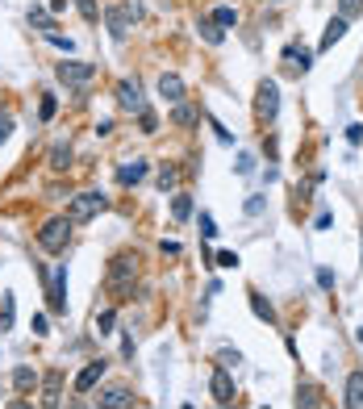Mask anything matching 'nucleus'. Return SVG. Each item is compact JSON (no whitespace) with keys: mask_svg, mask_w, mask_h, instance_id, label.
I'll return each instance as SVG.
<instances>
[{"mask_svg":"<svg viewBox=\"0 0 363 409\" xmlns=\"http://www.w3.org/2000/svg\"><path fill=\"white\" fill-rule=\"evenodd\" d=\"M46 42H50V46H59V50H67V54H71V38H63L59 30H50V34H46Z\"/></svg>","mask_w":363,"mask_h":409,"instance_id":"obj_34","label":"nucleus"},{"mask_svg":"<svg viewBox=\"0 0 363 409\" xmlns=\"http://www.w3.org/2000/svg\"><path fill=\"white\" fill-rule=\"evenodd\" d=\"M159 96H163V100H172V105L184 100V80L176 76V71H163V76H159Z\"/></svg>","mask_w":363,"mask_h":409,"instance_id":"obj_15","label":"nucleus"},{"mask_svg":"<svg viewBox=\"0 0 363 409\" xmlns=\"http://www.w3.org/2000/svg\"><path fill=\"white\" fill-rule=\"evenodd\" d=\"M255 113L263 121H275V113H280V88H275V80H259V88H255Z\"/></svg>","mask_w":363,"mask_h":409,"instance_id":"obj_5","label":"nucleus"},{"mask_svg":"<svg viewBox=\"0 0 363 409\" xmlns=\"http://www.w3.org/2000/svg\"><path fill=\"white\" fill-rule=\"evenodd\" d=\"M30 25H38L42 34H50V30H59V25L50 21V13H46V8H38V4H30Z\"/></svg>","mask_w":363,"mask_h":409,"instance_id":"obj_23","label":"nucleus"},{"mask_svg":"<svg viewBox=\"0 0 363 409\" xmlns=\"http://www.w3.org/2000/svg\"><path fill=\"white\" fill-rule=\"evenodd\" d=\"M109 209V196L105 192H80V196H71V205H67V218H71V226H88L96 213H105Z\"/></svg>","mask_w":363,"mask_h":409,"instance_id":"obj_1","label":"nucleus"},{"mask_svg":"<svg viewBox=\"0 0 363 409\" xmlns=\"http://www.w3.org/2000/svg\"><path fill=\"white\" fill-rule=\"evenodd\" d=\"M100 405H105V409H130V405H134V393H130L126 384H113V389L100 393Z\"/></svg>","mask_w":363,"mask_h":409,"instance_id":"obj_12","label":"nucleus"},{"mask_svg":"<svg viewBox=\"0 0 363 409\" xmlns=\"http://www.w3.org/2000/svg\"><path fill=\"white\" fill-rule=\"evenodd\" d=\"M76 8L84 13V21H100V8H96V0H76Z\"/></svg>","mask_w":363,"mask_h":409,"instance_id":"obj_31","label":"nucleus"},{"mask_svg":"<svg viewBox=\"0 0 363 409\" xmlns=\"http://www.w3.org/2000/svg\"><path fill=\"white\" fill-rule=\"evenodd\" d=\"M67 238H71V218H50V222L38 230V247H42L46 255L67 251Z\"/></svg>","mask_w":363,"mask_h":409,"instance_id":"obj_2","label":"nucleus"},{"mask_svg":"<svg viewBox=\"0 0 363 409\" xmlns=\"http://www.w3.org/2000/svg\"><path fill=\"white\" fill-rule=\"evenodd\" d=\"M238 263H242V259H238L234 251H222V255H218V268H238Z\"/></svg>","mask_w":363,"mask_h":409,"instance_id":"obj_38","label":"nucleus"},{"mask_svg":"<svg viewBox=\"0 0 363 409\" xmlns=\"http://www.w3.org/2000/svg\"><path fill=\"white\" fill-rule=\"evenodd\" d=\"M134 17H138V8L134 4H113V8H105V21H109V34L121 42L126 34H130V25H134Z\"/></svg>","mask_w":363,"mask_h":409,"instance_id":"obj_6","label":"nucleus"},{"mask_svg":"<svg viewBox=\"0 0 363 409\" xmlns=\"http://www.w3.org/2000/svg\"><path fill=\"white\" fill-rule=\"evenodd\" d=\"M196 117H201V113H196L192 105H184V100H176V109H172V121H176V126H192Z\"/></svg>","mask_w":363,"mask_h":409,"instance_id":"obj_24","label":"nucleus"},{"mask_svg":"<svg viewBox=\"0 0 363 409\" xmlns=\"http://www.w3.org/2000/svg\"><path fill=\"white\" fill-rule=\"evenodd\" d=\"M338 13H343L347 21H351V17H359V13H363V0H338Z\"/></svg>","mask_w":363,"mask_h":409,"instance_id":"obj_30","label":"nucleus"},{"mask_svg":"<svg viewBox=\"0 0 363 409\" xmlns=\"http://www.w3.org/2000/svg\"><path fill=\"white\" fill-rule=\"evenodd\" d=\"M134 275H138V255H113V263H109V288L134 292Z\"/></svg>","mask_w":363,"mask_h":409,"instance_id":"obj_3","label":"nucleus"},{"mask_svg":"<svg viewBox=\"0 0 363 409\" xmlns=\"http://www.w3.org/2000/svg\"><path fill=\"white\" fill-rule=\"evenodd\" d=\"M318 284H321V288H334V272H330V268H321V272H318Z\"/></svg>","mask_w":363,"mask_h":409,"instance_id":"obj_44","label":"nucleus"},{"mask_svg":"<svg viewBox=\"0 0 363 409\" xmlns=\"http://www.w3.org/2000/svg\"><path fill=\"white\" fill-rule=\"evenodd\" d=\"M347 38V17L338 13V17H330V25H326V34H321V42H318V50H330L334 42H343Z\"/></svg>","mask_w":363,"mask_h":409,"instance_id":"obj_16","label":"nucleus"},{"mask_svg":"<svg viewBox=\"0 0 363 409\" xmlns=\"http://www.w3.org/2000/svg\"><path fill=\"white\" fill-rule=\"evenodd\" d=\"M0 330H13V292L0 297Z\"/></svg>","mask_w":363,"mask_h":409,"instance_id":"obj_27","label":"nucleus"},{"mask_svg":"<svg viewBox=\"0 0 363 409\" xmlns=\"http://www.w3.org/2000/svg\"><path fill=\"white\" fill-rule=\"evenodd\" d=\"M196 30H201V38H205V42H209V46H222V42H226V34H222V25H218L213 17H201V21H196Z\"/></svg>","mask_w":363,"mask_h":409,"instance_id":"obj_19","label":"nucleus"},{"mask_svg":"<svg viewBox=\"0 0 363 409\" xmlns=\"http://www.w3.org/2000/svg\"><path fill=\"white\" fill-rule=\"evenodd\" d=\"M46 163H50V172H67V167H71V146H67V142H54L50 155H46Z\"/></svg>","mask_w":363,"mask_h":409,"instance_id":"obj_18","label":"nucleus"},{"mask_svg":"<svg viewBox=\"0 0 363 409\" xmlns=\"http://www.w3.org/2000/svg\"><path fill=\"white\" fill-rule=\"evenodd\" d=\"M172 218H176V222H188V218H192V196H188V192L172 196Z\"/></svg>","mask_w":363,"mask_h":409,"instance_id":"obj_22","label":"nucleus"},{"mask_svg":"<svg viewBox=\"0 0 363 409\" xmlns=\"http://www.w3.org/2000/svg\"><path fill=\"white\" fill-rule=\"evenodd\" d=\"M246 213L259 218V213H263V196H251V201H246Z\"/></svg>","mask_w":363,"mask_h":409,"instance_id":"obj_39","label":"nucleus"},{"mask_svg":"<svg viewBox=\"0 0 363 409\" xmlns=\"http://www.w3.org/2000/svg\"><path fill=\"white\" fill-rule=\"evenodd\" d=\"M113 326H117V314H113V309L96 314V334H113Z\"/></svg>","mask_w":363,"mask_h":409,"instance_id":"obj_28","label":"nucleus"},{"mask_svg":"<svg viewBox=\"0 0 363 409\" xmlns=\"http://www.w3.org/2000/svg\"><path fill=\"white\" fill-rule=\"evenodd\" d=\"M347 142L359 146V142H363V126H347Z\"/></svg>","mask_w":363,"mask_h":409,"instance_id":"obj_41","label":"nucleus"},{"mask_svg":"<svg viewBox=\"0 0 363 409\" xmlns=\"http://www.w3.org/2000/svg\"><path fill=\"white\" fill-rule=\"evenodd\" d=\"M218 364H222V367H238V364H242V355L226 347V351H218Z\"/></svg>","mask_w":363,"mask_h":409,"instance_id":"obj_33","label":"nucleus"},{"mask_svg":"<svg viewBox=\"0 0 363 409\" xmlns=\"http://www.w3.org/2000/svg\"><path fill=\"white\" fill-rule=\"evenodd\" d=\"M343 405H347V409H363V372H351V376H347Z\"/></svg>","mask_w":363,"mask_h":409,"instance_id":"obj_14","label":"nucleus"},{"mask_svg":"<svg viewBox=\"0 0 363 409\" xmlns=\"http://www.w3.org/2000/svg\"><path fill=\"white\" fill-rule=\"evenodd\" d=\"M359 343H363V326H359Z\"/></svg>","mask_w":363,"mask_h":409,"instance_id":"obj_45","label":"nucleus"},{"mask_svg":"<svg viewBox=\"0 0 363 409\" xmlns=\"http://www.w3.org/2000/svg\"><path fill=\"white\" fill-rule=\"evenodd\" d=\"M46 301H50V314H67V268H59L54 275H46Z\"/></svg>","mask_w":363,"mask_h":409,"instance_id":"obj_7","label":"nucleus"},{"mask_svg":"<svg viewBox=\"0 0 363 409\" xmlns=\"http://www.w3.org/2000/svg\"><path fill=\"white\" fill-rule=\"evenodd\" d=\"M13 389H17V393L38 389V372H34V367H17V372H13Z\"/></svg>","mask_w":363,"mask_h":409,"instance_id":"obj_21","label":"nucleus"},{"mask_svg":"<svg viewBox=\"0 0 363 409\" xmlns=\"http://www.w3.org/2000/svg\"><path fill=\"white\" fill-rule=\"evenodd\" d=\"M251 314L259 321H268V326H275V309H272V301L268 297H259V292H251Z\"/></svg>","mask_w":363,"mask_h":409,"instance_id":"obj_20","label":"nucleus"},{"mask_svg":"<svg viewBox=\"0 0 363 409\" xmlns=\"http://www.w3.org/2000/svg\"><path fill=\"white\" fill-rule=\"evenodd\" d=\"M138 126H142V134H155V130H159V117H155L150 109H142V113H138Z\"/></svg>","mask_w":363,"mask_h":409,"instance_id":"obj_29","label":"nucleus"},{"mask_svg":"<svg viewBox=\"0 0 363 409\" xmlns=\"http://www.w3.org/2000/svg\"><path fill=\"white\" fill-rule=\"evenodd\" d=\"M176 180H180V172H176V167H163V172H159V188H163V192H167V188H176Z\"/></svg>","mask_w":363,"mask_h":409,"instance_id":"obj_32","label":"nucleus"},{"mask_svg":"<svg viewBox=\"0 0 363 409\" xmlns=\"http://www.w3.org/2000/svg\"><path fill=\"white\" fill-rule=\"evenodd\" d=\"M284 63H288V71L305 76V71L314 67V54H309V50H305L301 42H288V46H284Z\"/></svg>","mask_w":363,"mask_h":409,"instance_id":"obj_10","label":"nucleus"},{"mask_svg":"<svg viewBox=\"0 0 363 409\" xmlns=\"http://www.w3.org/2000/svg\"><path fill=\"white\" fill-rule=\"evenodd\" d=\"M54 76H59L67 88H84L92 76H96V67H92V63H80V59H63V63L54 67Z\"/></svg>","mask_w":363,"mask_h":409,"instance_id":"obj_4","label":"nucleus"},{"mask_svg":"<svg viewBox=\"0 0 363 409\" xmlns=\"http://www.w3.org/2000/svg\"><path fill=\"white\" fill-rule=\"evenodd\" d=\"M146 172H150V167H146V159L121 163V167H117V184H121V188H130V184H142V180H146Z\"/></svg>","mask_w":363,"mask_h":409,"instance_id":"obj_13","label":"nucleus"},{"mask_svg":"<svg viewBox=\"0 0 363 409\" xmlns=\"http://www.w3.org/2000/svg\"><path fill=\"white\" fill-rule=\"evenodd\" d=\"M8 138H13V117H8V113H0V146H4Z\"/></svg>","mask_w":363,"mask_h":409,"instance_id":"obj_35","label":"nucleus"},{"mask_svg":"<svg viewBox=\"0 0 363 409\" xmlns=\"http://www.w3.org/2000/svg\"><path fill=\"white\" fill-rule=\"evenodd\" d=\"M251 167H255V159H251V155H242V159H238V176H251Z\"/></svg>","mask_w":363,"mask_h":409,"instance_id":"obj_43","label":"nucleus"},{"mask_svg":"<svg viewBox=\"0 0 363 409\" xmlns=\"http://www.w3.org/2000/svg\"><path fill=\"white\" fill-rule=\"evenodd\" d=\"M113 134V117H105V121H96V138H109Z\"/></svg>","mask_w":363,"mask_h":409,"instance_id":"obj_42","label":"nucleus"},{"mask_svg":"<svg viewBox=\"0 0 363 409\" xmlns=\"http://www.w3.org/2000/svg\"><path fill=\"white\" fill-rule=\"evenodd\" d=\"M34 334H38V338H46V334H50V321H46V314H34Z\"/></svg>","mask_w":363,"mask_h":409,"instance_id":"obj_37","label":"nucleus"},{"mask_svg":"<svg viewBox=\"0 0 363 409\" xmlns=\"http://www.w3.org/2000/svg\"><path fill=\"white\" fill-rule=\"evenodd\" d=\"M105 360H92L88 367H84V372H80V376H76V393H92V389H96V384H100V380H105Z\"/></svg>","mask_w":363,"mask_h":409,"instance_id":"obj_11","label":"nucleus"},{"mask_svg":"<svg viewBox=\"0 0 363 409\" xmlns=\"http://www.w3.org/2000/svg\"><path fill=\"white\" fill-rule=\"evenodd\" d=\"M213 21H218L222 30H234V25H238V8H230V4H222V8H213Z\"/></svg>","mask_w":363,"mask_h":409,"instance_id":"obj_25","label":"nucleus"},{"mask_svg":"<svg viewBox=\"0 0 363 409\" xmlns=\"http://www.w3.org/2000/svg\"><path fill=\"white\" fill-rule=\"evenodd\" d=\"M297 405H321L318 384H305V389H297Z\"/></svg>","mask_w":363,"mask_h":409,"instance_id":"obj_26","label":"nucleus"},{"mask_svg":"<svg viewBox=\"0 0 363 409\" xmlns=\"http://www.w3.org/2000/svg\"><path fill=\"white\" fill-rule=\"evenodd\" d=\"M209 393H213L218 405H230V401H234V380H230V372L222 364L213 367V376H209Z\"/></svg>","mask_w":363,"mask_h":409,"instance_id":"obj_8","label":"nucleus"},{"mask_svg":"<svg viewBox=\"0 0 363 409\" xmlns=\"http://www.w3.org/2000/svg\"><path fill=\"white\" fill-rule=\"evenodd\" d=\"M59 389H63V372L54 367V372H46V376H42V401H46V405H59V397H63Z\"/></svg>","mask_w":363,"mask_h":409,"instance_id":"obj_17","label":"nucleus"},{"mask_svg":"<svg viewBox=\"0 0 363 409\" xmlns=\"http://www.w3.org/2000/svg\"><path fill=\"white\" fill-rule=\"evenodd\" d=\"M117 105H121L126 113H142V109H146V100H142V88H138L134 80H121V84H117Z\"/></svg>","mask_w":363,"mask_h":409,"instance_id":"obj_9","label":"nucleus"},{"mask_svg":"<svg viewBox=\"0 0 363 409\" xmlns=\"http://www.w3.org/2000/svg\"><path fill=\"white\" fill-rule=\"evenodd\" d=\"M38 113H42V121L54 117V96H42V109H38Z\"/></svg>","mask_w":363,"mask_h":409,"instance_id":"obj_40","label":"nucleus"},{"mask_svg":"<svg viewBox=\"0 0 363 409\" xmlns=\"http://www.w3.org/2000/svg\"><path fill=\"white\" fill-rule=\"evenodd\" d=\"M201 234H205V238H218V222H213L209 213H201Z\"/></svg>","mask_w":363,"mask_h":409,"instance_id":"obj_36","label":"nucleus"}]
</instances>
